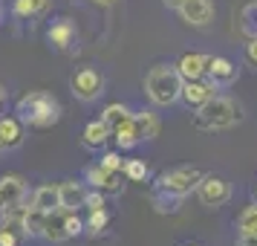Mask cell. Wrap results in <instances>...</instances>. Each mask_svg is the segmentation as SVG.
Returning <instances> with one entry per match:
<instances>
[{"mask_svg": "<svg viewBox=\"0 0 257 246\" xmlns=\"http://www.w3.org/2000/svg\"><path fill=\"white\" fill-rule=\"evenodd\" d=\"M26 136V125L18 116H0V151L18 148Z\"/></svg>", "mask_w": 257, "mask_h": 246, "instance_id": "2e32d148", "label": "cell"}, {"mask_svg": "<svg viewBox=\"0 0 257 246\" xmlns=\"http://www.w3.org/2000/svg\"><path fill=\"white\" fill-rule=\"evenodd\" d=\"M75 38H78V29H75L70 18H58V21H52L47 26V41L55 49H70L75 44Z\"/></svg>", "mask_w": 257, "mask_h": 246, "instance_id": "7c38bea8", "label": "cell"}, {"mask_svg": "<svg viewBox=\"0 0 257 246\" xmlns=\"http://www.w3.org/2000/svg\"><path fill=\"white\" fill-rule=\"evenodd\" d=\"M237 32L248 41V38H257V0L240 6L237 12Z\"/></svg>", "mask_w": 257, "mask_h": 246, "instance_id": "ffe728a7", "label": "cell"}, {"mask_svg": "<svg viewBox=\"0 0 257 246\" xmlns=\"http://www.w3.org/2000/svg\"><path fill=\"white\" fill-rule=\"evenodd\" d=\"M208 61H211V55H205V52H185L174 67L182 75V81H191V78H205Z\"/></svg>", "mask_w": 257, "mask_h": 246, "instance_id": "5bb4252c", "label": "cell"}, {"mask_svg": "<svg viewBox=\"0 0 257 246\" xmlns=\"http://www.w3.org/2000/svg\"><path fill=\"white\" fill-rule=\"evenodd\" d=\"M237 75H240V70H237V64H234L231 58H225V55H211L205 78H211L217 87H231V84L237 81Z\"/></svg>", "mask_w": 257, "mask_h": 246, "instance_id": "30bf717a", "label": "cell"}, {"mask_svg": "<svg viewBox=\"0 0 257 246\" xmlns=\"http://www.w3.org/2000/svg\"><path fill=\"white\" fill-rule=\"evenodd\" d=\"M145 93L156 107H174L182 96V75L174 64H153L145 75Z\"/></svg>", "mask_w": 257, "mask_h": 246, "instance_id": "3957f363", "label": "cell"}, {"mask_svg": "<svg viewBox=\"0 0 257 246\" xmlns=\"http://www.w3.org/2000/svg\"><path fill=\"white\" fill-rule=\"evenodd\" d=\"M84 186L87 188H98L104 194H121L124 191V174L121 171H107L101 165H87L84 168Z\"/></svg>", "mask_w": 257, "mask_h": 246, "instance_id": "52a82bcc", "label": "cell"}, {"mask_svg": "<svg viewBox=\"0 0 257 246\" xmlns=\"http://www.w3.org/2000/svg\"><path fill=\"white\" fill-rule=\"evenodd\" d=\"M130 113H133V110H130L127 105H121V102H113V105H107L104 110H101V122H104L107 128L113 130L116 125H121V122H124Z\"/></svg>", "mask_w": 257, "mask_h": 246, "instance_id": "484cf974", "label": "cell"}, {"mask_svg": "<svg viewBox=\"0 0 257 246\" xmlns=\"http://www.w3.org/2000/svg\"><path fill=\"white\" fill-rule=\"evenodd\" d=\"M3 110H6V96H0V116H3Z\"/></svg>", "mask_w": 257, "mask_h": 246, "instance_id": "8d00e7d4", "label": "cell"}, {"mask_svg": "<svg viewBox=\"0 0 257 246\" xmlns=\"http://www.w3.org/2000/svg\"><path fill=\"white\" fill-rule=\"evenodd\" d=\"M61 223H64L67 237H81L84 234V220L78 217V211H61Z\"/></svg>", "mask_w": 257, "mask_h": 246, "instance_id": "f1b7e54d", "label": "cell"}, {"mask_svg": "<svg viewBox=\"0 0 257 246\" xmlns=\"http://www.w3.org/2000/svg\"><path fill=\"white\" fill-rule=\"evenodd\" d=\"M0 96H6V87H3V84H0Z\"/></svg>", "mask_w": 257, "mask_h": 246, "instance_id": "74e56055", "label": "cell"}, {"mask_svg": "<svg viewBox=\"0 0 257 246\" xmlns=\"http://www.w3.org/2000/svg\"><path fill=\"white\" fill-rule=\"evenodd\" d=\"M0 246H21V234L6 229V226H0Z\"/></svg>", "mask_w": 257, "mask_h": 246, "instance_id": "1f68e13d", "label": "cell"}, {"mask_svg": "<svg viewBox=\"0 0 257 246\" xmlns=\"http://www.w3.org/2000/svg\"><path fill=\"white\" fill-rule=\"evenodd\" d=\"M197 197H199L202 206L220 209V206H225V203L231 200V186H228V180H222V177H217V174H205L197 186Z\"/></svg>", "mask_w": 257, "mask_h": 246, "instance_id": "8992f818", "label": "cell"}, {"mask_svg": "<svg viewBox=\"0 0 257 246\" xmlns=\"http://www.w3.org/2000/svg\"><path fill=\"white\" fill-rule=\"evenodd\" d=\"M110 142L116 145L118 151H133L136 145H139V130H136V125H133V113H130L121 125H116V128L110 130Z\"/></svg>", "mask_w": 257, "mask_h": 246, "instance_id": "e0dca14e", "label": "cell"}, {"mask_svg": "<svg viewBox=\"0 0 257 246\" xmlns=\"http://www.w3.org/2000/svg\"><path fill=\"white\" fill-rule=\"evenodd\" d=\"M61 113H64L61 102L52 93H47V90H29L15 105V116L24 125H29V128H41V130L52 128L61 119Z\"/></svg>", "mask_w": 257, "mask_h": 246, "instance_id": "7a4b0ae2", "label": "cell"}, {"mask_svg": "<svg viewBox=\"0 0 257 246\" xmlns=\"http://www.w3.org/2000/svg\"><path fill=\"white\" fill-rule=\"evenodd\" d=\"M121 174H124L127 183H148V180H151V168H148L145 159H124Z\"/></svg>", "mask_w": 257, "mask_h": 246, "instance_id": "d4e9b609", "label": "cell"}, {"mask_svg": "<svg viewBox=\"0 0 257 246\" xmlns=\"http://www.w3.org/2000/svg\"><path fill=\"white\" fill-rule=\"evenodd\" d=\"M81 142L90 148V151H98V148H104L107 142H110V128H107L101 119H93V122H87V125H84Z\"/></svg>", "mask_w": 257, "mask_h": 246, "instance_id": "d6986e66", "label": "cell"}, {"mask_svg": "<svg viewBox=\"0 0 257 246\" xmlns=\"http://www.w3.org/2000/svg\"><path fill=\"white\" fill-rule=\"evenodd\" d=\"M90 3H95V6H104V9H110V6H116L118 0H90Z\"/></svg>", "mask_w": 257, "mask_h": 246, "instance_id": "d590c367", "label": "cell"}, {"mask_svg": "<svg viewBox=\"0 0 257 246\" xmlns=\"http://www.w3.org/2000/svg\"><path fill=\"white\" fill-rule=\"evenodd\" d=\"M243 55H245V64L257 70V38H248V41H245V52Z\"/></svg>", "mask_w": 257, "mask_h": 246, "instance_id": "d6a6232c", "label": "cell"}, {"mask_svg": "<svg viewBox=\"0 0 257 246\" xmlns=\"http://www.w3.org/2000/svg\"><path fill=\"white\" fill-rule=\"evenodd\" d=\"M98 165L101 168H107V171H121V165H124V159H121V151H104L101 153V159H98Z\"/></svg>", "mask_w": 257, "mask_h": 246, "instance_id": "4dcf8cb0", "label": "cell"}, {"mask_svg": "<svg viewBox=\"0 0 257 246\" xmlns=\"http://www.w3.org/2000/svg\"><path fill=\"white\" fill-rule=\"evenodd\" d=\"M254 203H257V183H254Z\"/></svg>", "mask_w": 257, "mask_h": 246, "instance_id": "f35d334b", "label": "cell"}, {"mask_svg": "<svg viewBox=\"0 0 257 246\" xmlns=\"http://www.w3.org/2000/svg\"><path fill=\"white\" fill-rule=\"evenodd\" d=\"M153 209L159 214H176L182 209V197H171V194H162V191H153Z\"/></svg>", "mask_w": 257, "mask_h": 246, "instance_id": "83f0119b", "label": "cell"}, {"mask_svg": "<svg viewBox=\"0 0 257 246\" xmlns=\"http://www.w3.org/2000/svg\"><path fill=\"white\" fill-rule=\"evenodd\" d=\"M176 12H179V18H182L188 26L205 29V26H211L217 9H214V0H185Z\"/></svg>", "mask_w": 257, "mask_h": 246, "instance_id": "9c48e42d", "label": "cell"}, {"mask_svg": "<svg viewBox=\"0 0 257 246\" xmlns=\"http://www.w3.org/2000/svg\"><path fill=\"white\" fill-rule=\"evenodd\" d=\"M49 9V0H12V15L15 18H38Z\"/></svg>", "mask_w": 257, "mask_h": 246, "instance_id": "603a6c76", "label": "cell"}, {"mask_svg": "<svg viewBox=\"0 0 257 246\" xmlns=\"http://www.w3.org/2000/svg\"><path fill=\"white\" fill-rule=\"evenodd\" d=\"M29 206L38 209V211H44V214L58 211V186H55V183H44V186H38L35 191H32V197H29Z\"/></svg>", "mask_w": 257, "mask_h": 246, "instance_id": "ac0fdd59", "label": "cell"}, {"mask_svg": "<svg viewBox=\"0 0 257 246\" xmlns=\"http://www.w3.org/2000/svg\"><path fill=\"white\" fill-rule=\"evenodd\" d=\"M84 194H87V186H84V183H75V180L58 183V209L61 211L84 209Z\"/></svg>", "mask_w": 257, "mask_h": 246, "instance_id": "4fadbf2b", "label": "cell"}, {"mask_svg": "<svg viewBox=\"0 0 257 246\" xmlns=\"http://www.w3.org/2000/svg\"><path fill=\"white\" fill-rule=\"evenodd\" d=\"M104 206H107V194L104 191H98V188H87V194H84V209L95 211V209H104Z\"/></svg>", "mask_w": 257, "mask_h": 246, "instance_id": "f546056e", "label": "cell"}, {"mask_svg": "<svg viewBox=\"0 0 257 246\" xmlns=\"http://www.w3.org/2000/svg\"><path fill=\"white\" fill-rule=\"evenodd\" d=\"M202 177H205V171L197 168V165H179V168L162 171V174L156 177V180H153V191H162V194L185 200L191 191H197Z\"/></svg>", "mask_w": 257, "mask_h": 246, "instance_id": "277c9868", "label": "cell"}, {"mask_svg": "<svg viewBox=\"0 0 257 246\" xmlns=\"http://www.w3.org/2000/svg\"><path fill=\"white\" fill-rule=\"evenodd\" d=\"M185 246H199V243H185Z\"/></svg>", "mask_w": 257, "mask_h": 246, "instance_id": "ab89813d", "label": "cell"}, {"mask_svg": "<svg viewBox=\"0 0 257 246\" xmlns=\"http://www.w3.org/2000/svg\"><path fill=\"white\" fill-rule=\"evenodd\" d=\"M70 93L78 102H84V105H93L104 93V75L95 70V67H78L70 75Z\"/></svg>", "mask_w": 257, "mask_h": 246, "instance_id": "5b68a950", "label": "cell"}, {"mask_svg": "<svg viewBox=\"0 0 257 246\" xmlns=\"http://www.w3.org/2000/svg\"><path fill=\"white\" fill-rule=\"evenodd\" d=\"M234 246H257V237H251V234H243V232H237V240H234Z\"/></svg>", "mask_w": 257, "mask_h": 246, "instance_id": "836d02e7", "label": "cell"}, {"mask_svg": "<svg viewBox=\"0 0 257 246\" xmlns=\"http://www.w3.org/2000/svg\"><path fill=\"white\" fill-rule=\"evenodd\" d=\"M245 119L243 105L234 96L217 93L214 99H208L202 107H197L194 113V128L205 130V133H217V130H231Z\"/></svg>", "mask_w": 257, "mask_h": 246, "instance_id": "6da1fadb", "label": "cell"}, {"mask_svg": "<svg viewBox=\"0 0 257 246\" xmlns=\"http://www.w3.org/2000/svg\"><path fill=\"white\" fill-rule=\"evenodd\" d=\"M133 125H136V130H139V139L142 142H151V139L159 136V130H162V119H159L156 110L142 107V110L133 113Z\"/></svg>", "mask_w": 257, "mask_h": 246, "instance_id": "9a60e30c", "label": "cell"}, {"mask_svg": "<svg viewBox=\"0 0 257 246\" xmlns=\"http://www.w3.org/2000/svg\"><path fill=\"white\" fill-rule=\"evenodd\" d=\"M41 237L49 240V243H61V240H67V234H64V223H61V209L58 211H49L47 217H44Z\"/></svg>", "mask_w": 257, "mask_h": 246, "instance_id": "7402d4cb", "label": "cell"}, {"mask_svg": "<svg viewBox=\"0 0 257 246\" xmlns=\"http://www.w3.org/2000/svg\"><path fill=\"white\" fill-rule=\"evenodd\" d=\"M29 186L21 174H6L0 177V209L3 206H15V203H26Z\"/></svg>", "mask_w": 257, "mask_h": 246, "instance_id": "8fae6325", "label": "cell"}, {"mask_svg": "<svg viewBox=\"0 0 257 246\" xmlns=\"http://www.w3.org/2000/svg\"><path fill=\"white\" fill-rule=\"evenodd\" d=\"M237 232L257 237V203H251V206H245V209L240 211V217H237Z\"/></svg>", "mask_w": 257, "mask_h": 246, "instance_id": "4316f807", "label": "cell"}, {"mask_svg": "<svg viewBox=\"0 0 257 246\" xmlns=\"http://www.w3.org/2000/svg\"><path fill=\"white\" fill-rule=\"evenodd\" d=\"M44 211L32 209L29 203H26L24 209V217H21V237H41V229H44Z\"/></svg>", "mask_w": 257, "mask_h": 246, "instance_id": "44dd1931", "label": "cell"}, {"mask_svg": "<svg viewBox=\"0 0 257 246\" xmlns=\"http://www.w3.org/2000/svg\"><path fill=\"white\" fill-rule=\"evenodd\" d=\"M182 3H185V0H162V6H165V9H171V12H176Z\"/></svg>", "mask_w": 257, "mask_h": 246, "instance_id": "e575fe53", "label": "cell"}, {"mask_svg": "<svg viewBox=\"0 0 257 246\" xmlns=\"http://www.w3.org/2000/svg\"><path fill=\"white\" fill-rule=\"evenodd\" d=\"M217 93H220V87L211 81V78H191V81H182V96H179V102H185L191 110H197V107H202Z\"/></svg>", "mask_w": 257, "mask_h": 246, "instance_id": "ba28073f", "label": "cell"}, {"mask_svg": "<svg viewBox=\"0 0 257 246\" xmlns=\"http://www.w3.org/2000/svg\"><path fill=\"white\" fill-rule=\"evenodd\" d=\"M107 226H110V211H107V206H104V209H95V211L87 214V220H84V234L98 237Z\"/></svg>", "mask_w": 257, "mask_h": 246, "instance_id": "cb8c5ba5", "label": "cell"}]
</instances>
